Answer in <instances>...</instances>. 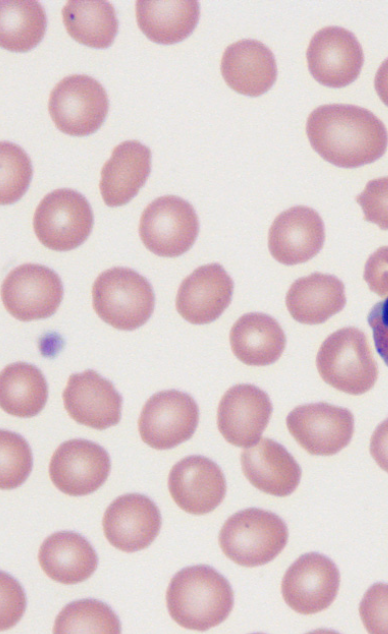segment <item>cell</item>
Returning <instances> with one entry per match:
<instances>
[{
  "mask_svg": "<svg viewBox=\"0 0 388 634\" xmlns=\"http://www.w3.org/2000/svg\"><path fill=\"white\" fill-rule=\"evenodd\" d=\"M242 471L258 490L285 497L295 491L301 469L294 457L280 443L263 438L241 454Z\"/></svg>",
  "mask_w": 388,
  "mask_h": 634,
  "instance_id": "22",
  "label": "cell"
},
{
  "mask_svg": "<svg viewBox=\"0 0 388 634\" xmlns=\"http://www.w3.org/2000/svg\"><path fill=\"white\" fill-rule=\"evenodd\" d=\"M364 219L382 230H388V176L368 181L365 189L356 197Z\"/></svg>",
  "mask_w": 388,
  "mask_h": 634,
  "instance_id": "35",
  "label": "cell"
},
{
  "mask_svg": "<svg viewBox=\"0 0 388 634\" xmlns=\"http://www.w3.org/2000/svg\"><path fill=\"white\" fill-rule=\"evenodd\" d=\"M370 453L378 466L388 473V418L375 429L370 440Z\"/></svg>",
  "mask_w": 388,
  "mask_h": 634,
  "instance_id": "38",
  "label": "cell"
},
{
  "mask_svg": "<svg viewBox=\"0 0 388 634\" xmlns=\"http://www.w3.org/2000/svg\"><path fill=\"white\" fill-rule=\"evenodd\" d=\"M63 24L77 42L93 48L109 47L117 34L113 5L105 0H70L62 9Z\"/></svg>",
  "mask_w": 388,
  "mask_h": 634,
  "instance_id": "28",
  "label": "cell"
},
{
  "mask_svg": "<svg viewBox=\"0 0 388 634\" xmlns=\"http://www.w3.org/2000/svg\"><path fill=\"white\" fill-rule=\"evenodd\" d=\"M287 540L285 522L273 512L259 508L234 513L219 533V545L226 557L245 567L272 561L284 549Z\"/></svg>",
  "mask_w": 388,
  "mask_h": 634,
  "instance_id": "3",
  "label": "cell"
},
{
  "mask_svg": "<svg viewBox=\"0 0 388 634\" xmlns=\"http://www.w3.org/2000/svg\"><path fill=\"white\" fill-rule=\"evenodd\" d=\"M272 414L269 396L251 384H237L221 398L217 426L227 442L238 447L255 445Z\"/></svg>",
  "mask_w": 388,
  "mask_h": 634,
  "instance_id": "15",
  "label": "cell"
},
{
  "mask_svg": "<svg viewBox=\"0 0 388 634\" xmlns=\"http://www.w3.org/2000/svg\"><path fill=\"white\" fill-rule=\"evenodd\" d=\"M56 634L121 632L117 615L105 603L81 599L66 605L57 615L53 627Z\"/></svg>",
  "mask_w": 388,
  "mask_h": 634,
  "instance_id": "31",
  "label": "cell"
},
{
  "mask_svg": "<svg viewBox=\"0 0 388 634\" xmlns=\"http://www.w3.org/2000/svg\"><path fill=\"white\" fill-rule=\"evenodd\" d=\"M363 278L377 295H388V246L378 248L365 263Z\"/></svg>",
  "mask_w": 388,
  "mask_h": 634,
  "instance_id": "36",
  "label": "cell"
},
{
  "mask_svg": "<svg viewBox=\"0 0 388 634\" xmlns=\"http://www.w3.org/2000/svg\"><path fill=\"white\" fill-rule=\"evenodd\" d=\"M108 108V96L103 86L84 74L64 77L55 85L48 101L54 124L71 136H85L97 131Z\"/></svg>",
  "mask_w": 388,
  "mask_h": 634,
  "instance_id": "7",
  "label": "cell"
},
{
  "mask_svg": "<svg viewBox=\"0 0 388 634\" xmlns=\"http://www.w3.org/2000/svg\"><path fill=\"white\" fill-rule=\"evenodd\" d=\"M110 472V457L100 445L85 440L71 439L54 451L49 476L63 493L83 496L99 489Z\"/></svg>",
  "mask_w": 388,
  "mask_h": 634,
  "instance_id": "14",
  "label": "cell"
},
{
  "mask_svg": "<svg viewBox=\"0 0 388 634\" xmlns=\"http://www.w3.org/2000/svg\"><path fill=\"white\" fill-rule=\"evenodd\" d=\"M308 69L314 79L329 87H344L360 74L364 54L355 35L345 28L329 26L311 38L307 52Z\"/></svg>",
  "mask_w": 388,
  "mask_h": 634,
  "instance_id": "13",
  "label": "cell"
},
{
  "mask_svg": "<svg viewBox=\"0 0 388 634\" xmlns=\"http://www.w3.org/2000/svg\"><path fill=\"white\" fill-rule=\"evenodd\" d=\"M151 169L150 149L136 140L118 144L101 169L99 188L109 207L128 203L145 184Z\"/></svg>",
  "mask_w": 388,
  "mask_h": 634,
  "instance_id": "23",
  "label": "cell"
},
{
  "mask_svg": "<svg viewBox=\"0 0 388 634\" xmlns=\"http://www.w3.org/2000/svg\"><path fill=\"white\" fill-rule=\"evenodd\" d=\"M340 585L337 566L328 557L309 552L298 557L285 572L281 592L284 601L300 614H314L328 608Z\"/></svg>",
  "mask_w": 388,
  "mask_h": 634,
  "instance_id": "12",
  "label": "cell"
},
{
  "mask_svg": "<svg viewBox=\"0 0 388 634\" xmlns=\"http://www.w3.org/2000/svg\"><path fill=\"white\" fill-rule=\"evenodd\" d=\"M46 14L35 0L0 1V44L13 52H27L43 38Z\"/></svg>",
  "mask_w": 388,
  "mask_h": 634,
  "instance_id": "30",
  "label": "cell"
},
{
  "mask_svg": "<svg viewBox=\"0 0 388 634\" xmlns=\"http://www.w3.org/2000/svg\"><path fill=\"white\" fill-rule=\"evenodd\" d=\"M221 74L234 91L256 97L268 91L276 81L277 65L272 51L262 42L242 39L225 49Z\"/></svg>",
  "mask_w": 388,
  "mask_h": 634,
  "instance_id": "21",
  "label": "cell"
},
{
  "mask_svg": "<svg viewBox=\"0 0 388 634\" xmlns=\"http://www.w3.org/2000/svg\"><path fill=\"white\" fill-rule=\"evenodd\" d=\"M48 387L42 372L34 365L16 362L7 365L0 375V404L13 416L29 418L44 408Z\"/></svg>",
  "mask_w": 388,
  "mask_h": 634,
  "instance_id": "29",
  "label": "cell"
},
{
  "mask_svg": "<svg viewBox=\"0 0 388 634\" xmlns=\"http://www.w3.org/2000/svg\"><path fill=\"white\" fill-rule=\"evenodd\" d=\"M198 420V406L189 394L166 390L153 394L146 401L138 419V429L144 443L165 450L190 439Z\"/></svg>",
  "mask_w": 388,
  "mask_h": 634,
  "instance_id": "9",
  "label": "cell"
},
{
  "mask_svg": "<svg viewBox=\"0 0 388 634\" xmlns=\"http://www.w3.org/2000/svg\"><path fill=\"white\" fill-rule=\"evenodd\" d=\"M234 284L218 263L198 267L180 284L176 309L192 324H207L216 320L229 306Z\"/></svg>",
  "mask_w": 388,
  "mask_h": 634,
  "instance_id": "20",
  "label": "cell"
},
{
  "mask_svg": "<svg viewBox=\"0 0 388 634\" xmlns=\"http://www.w3.org/2000/svg\"><path fill=\"white\" fill-rule=\"evenodd\" d=\"M93 308L107 324L131 331L145 324L153 313L155 296L148 280L126 267H113L96 278Z\"/></svg>",
  "mask_w": 388,
  "mask_h": 634,
  "instance_id": "5",
  "label": "cell"
},
{
  "mask_svg": "<svg viewBox=\"0 0 388 634\" xmlns=\"http://www.w3.org/2000/svg\"><path fill=\"white\" fill-rule=\"evenodd\" d=\"M306 133L312 148L326 161L356 168L383 156L388 132L371 111L350 104H326L308 116Z\"/></svg>",
  "mask_w": 388,
  "mask_h": 634,
  "instance_id": "1",
  "label": "cell"
},
{
  "mask_svg": "<svg viewBox=\"0 0 388 634\" xmlns=\"http://www.w3.org/2000/svg\"><path fill=\"white\" fill-rule=\"evenodd\" d=\"M345 304L344 284L330 274L317 272L301 277L286 294L290 315L302 324H321L340 312Z\"/></svg>",
  "mask_w": 388,
  "mask_h": 634,
  "instance_id": "25",
  "label": "cell"
},
{
  "mask_svg": "<svg viewBox=\"0 0 388 634\" xmlns=\"http://www.w3.org/2000/svg\"><path fill=\"white\" fill-rule=\"evenodd\" d=\"M324 223L320 215L307 206H294L280 213L268 234V248L273 258L284 265H296L312 259L323 247Z\"/></svg>",
  "mask_w": 388,
  "mask_h": 634,
  "instance_id": "19",
  "label": "cell"
},
{
  "mask_svg": "<svg viewBox=\"0 0 388 634\" xmlns=\"http://www.w3.org/2000/svg\"><path fill=\"white\" fill-rule=\"evenodd\" d=\"M168 489L184 511L203 515L224 499L226 481L220 467L207 457L191 455L177 462L168 476Z\"/></svg>",
  "mask_w": 388,
  "mask_h": 634,
  "instance_id": "16",
  "label": "cell"
},
{
  "mask_svg": "<svg viewBox=\"0 0 388 634\" xmlns=\"http://www.w3.org/2000/svg\"><path fill=\"white\" fill-rule=\"evenodd\" d=\"M166 604L170 616L180 626L205 631L229 616L234 593L227 579L214 568L194 565L173 576Z\"/></svg>",
  "mask_w": 388,
  "mask_h": 634,
  "instance_id": "2",
  "label": "cell"
},
{
  "mask_svg": "<svg viewBox=\"0 0 388 634\" xmlns=\"http://www.w3.org/2000/svg\"><path fill=\"white\" fill-rule=\"evenodd\" d=\"M359 613L369 633L388 634V583H375L365 592Z\"/></svg>",
  "mask_w": 388,
  "mask_h": 634,
  "instance_id": "34",
  "label": "cell"
},
{
  "mask_svg": "<svg viewBox=\"0 0 388 634\" xmlns=\"http://www.w3.org/2000/svg\"><path fill=\"white\" fill-rule=\"evenodd\" d=\"M286 425L296 442L312 455L338 453L349 444L354 432L352 413L325 402L294 408Z\"/></svg>",
  "mask_w": 388,
  "mask_h": 634,
  "instance_id": "11",
  "label": "cell"
},
{
  "mask_svg": "<svg viewBox=\"0 0 388 634\" xmlns=\"http://www.w3.org/2000/svg\"><path fill=\"white\" fill-rule=\"evenodd\" d=\"M62 397L69 416L90 428L107 429L121 419V395L94 370L71 374Z\"/></svg>",
  "mask_w": 388,
  "mask_h": 634,
  "instance_id": "18",
  "label": "cell"
},
{
  "mask_svg": "<svg viewBox=\"0 0 388 634\" xmlns=\"http://www.w3.org/2000/svg\"><path fill=\"white\" fill-rule=\"evenodd\" d=\"M316 367L324 382L351 395L369 391L378 377L366 335L355 327L339 329L323 341Z\"/></svg>",
  "mask_w": 388,
  "mask_h": 634,
  "instance_id": "4",
  "label": "cell"
},
{
  "mask_svg": "<svg viewBox=\"0 0 388 634\" xmlns=\"http://www.w3.org/2000/svg\"><path fill=\"white\" fill-rule=\"evenodd\" d=\"M234 355L244 364L266 366L277 361L286 346V337L279 323L264 313L242 315L230 330Z\"/></svg>",
  "mask_w": 388,
  "mask_h": 634,
  "instance_id": "26",
  "label": "cell"
},
{
  "mask_svg": "<svg viewBox=\"0 0 388 634\" xmlns=\"http://www.w3.org/2000/svg\"><path fill=\"white\" fill-rule=\"evenodd\" d=\"M161 514L147 496L129 493L117 497L103 516V531L109 543L124 552L148 547L161 528Z\"/></svg>",
  "mask_w": 388,
  "mask_h": 634,
  "instance_id": "17",
  "label": "cell"
},
{
  "mask_svg": "<svg viewBox=\"0 0 388 634\" xmlns=\"http://www.w3.org/2000/svg\"><path fill=\"white\" fill-rule=\"evenodd\" d=\"M135 12L139 28L151 41L173 44L192 33L200 8L195 0H138Z\"/></svg>",
  "mask_w": 388,
  "mask_h": 634,
  "instance_id": "27",
  "label": "cell"
},
{
  "mask_svg": "<svg viewBox=\"0 0 388 634\" xmlns=\"http://www.w3.org/2000/svg\"><path fill=\"white\" fill-rule=\"evenodd\" d=\"M374 86L379 98L388 106V58L379 66L375 75Z\"/></svg>",
  "mask_w": 388,
  "mask_h": 634,
  "instance_id": "39",
  "label": "cell"
},
{
  "mask_svg": "<svg viewBox=\"0 0 388 634\" xmlns=\"http://www.w3.org/2000/svg\"><path fill=\"white\" fill-rule=\"evenodd\" d=\"M93 227V213L87 199L79 192L56 189L38 204L33 228L38 240L55 251H68L80 246Z\"/></svg>",
  "mask_w": 388,
  "mask_h": 634,
  "instance_id": "6",
  "label": "cell"
},
{
  "mask_svg": "<svg viewBox=\"0 0 388 634\" xmlns=\"http://www.w3.org/2000/svg\"><path fill=\"white\" fill-rule=\"evenodd\" d=\"M0 449V486L6 490L16 488L31 472V449L22 436L8 430L0 432Z\"/></svg>",
  "mask_w": 388,
  "mask_h": 634,
  "instance_id": "33",
  "label": "cell"
},
{
  "mask_svg": "<svg viewBox=\"0 0 388 634\" xmlns=\"http://www.w3.org/2000/svg\"><path fill=\"white\" fill-rule=\"evenodd\" d=\"M0 159V202L8 205L19 200L26 192L33 170L25 151L11 142H1Z\"/></svg>",
  "mask_w": 388,
  "mask_h": 634,
  "instance_id": "32",
  "label": "cell"
},
{
  "mask_svg": "<svg viewBox=\"0 0 388 634\" xmlns=\"http://www.w3.org/2000/svg\"><path fill=\"white\" fill-rule=\"evenodd\" d=\"M199 232L193 206L174 195L161 196L143 210L139 235L145 247L162 257H177L188 251Z\"/></svg>",
  "mask_w": 388,
  "mask_h": 634,
  "instance_id": "8",
  "label": "cell"
},
{
  "mask_svg": "<svg viewBox=\"0 0 388 634\" xmlns=\"http://www.w3.org/2000/svg\"><path fill=\"white\" fill-rule=\"evenodd\" d=\"M367 321L372 329L376 351L388 366V297L372 307Z\"/></svg>",
  "mask_w": 388,
  "mask_h": 634,
  "instance_id": "37",
  "label": "cell"
},
{
  "mask_svg": "<svg viewBox=\"0 0 388 634\" xmlns=\"http://www.w3.org/2000/svg\"><path fill=\"white\" fill-rule=\"evenodd\" d=\"M1 297L5 309L16 319H45L58 309L63 297V285L52 269L27 263L7 275L2 284Z\"/></svg>",
  "mask_w": 388,
  "mask_h": 634,
  "instance_id": "10",
  "label": "cell"
},
{
  "mask_svg": "<svg viewBox=\"0 0 388 634\" xmlns=\"http://www.w3.org/2000/svg\"><path fill=\"white\" fill-rule=\"evenodd\" d=\"M38 561L48 577L63 584L85 581L98 565L91 544L80 534L69 531L48 536L40 546Z\"/></svg>",
  "mask_w": 388,
  "mask_h": 634,
  "instance_id": "24",
  "label": "cell"
}]
</instances>
